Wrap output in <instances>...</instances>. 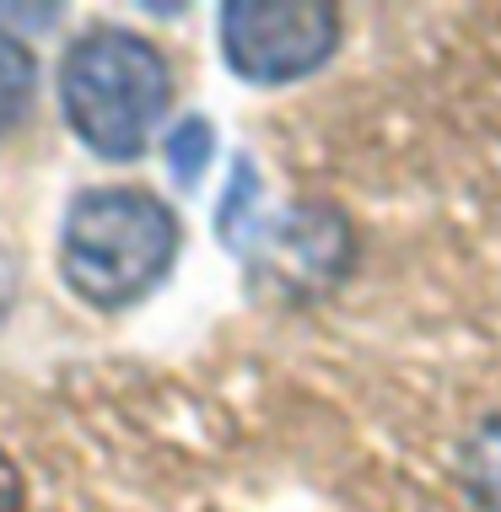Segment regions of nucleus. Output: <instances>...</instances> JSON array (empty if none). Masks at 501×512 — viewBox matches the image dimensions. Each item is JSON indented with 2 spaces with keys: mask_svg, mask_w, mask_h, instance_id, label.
Returning <instances> with one entry per match:
<instances>
[{
  "mask_svg": "<svg viewBox=\"0 0 501 512\" xmlns=\"http://www.w3.org/2000/svg\"><path fill=\"white\" fill-rule=\"evenodd\" d=\"M232 254L248 259V275L264 292L286 297V302H308L324 297L356 259L351 221L334 205H291L281 216H254L243 227V238L232 243Z\"/></svg>",
  "mask_w": 501,
  "mask_h": 512,
  "instance_id": "nucleus-3",
  "label": "nucleus"
},
{
  "mask_svg": "<svg viewBox=\"0 0 501 512\" xmlns=\"http://www.w3.org/2000/svg\"><path fill=\"white\" fill-rule=\"evenodd\" d=\"M33 92H38V60L33 49L17 44L11 33H0V135L17 130L33 108Z\"/></svg>",
  "mask_w": 501,
  "mask_h": 512,
  "instance_id": "nucleus-6",
  "label": "nucleus"
},
{
  "mask_svg": "<svg viewBox=\"0 0 501 512\" xmlns=\"http://www.w3.org/2000/svg\"><path fill=\"white\" fill-rule=\"evenodd\" d=\"M6 302H11V292H6V275H0V324H6Z\"/></svg>",
  "mask_w": 501,
  "mask_h": 512,
  "instance_id": "nucleus-10",
  "label": "nucleus"
},
{
  "mask_svg": "<svg viewBox=\"0 0 501 512\" xmlns=\"http://www.w3.org/2000/svg\"><path fill=\"white\" fill-rule=\"evenodd\" d=\"M178 216L146 189H87L60 232L65 286L103 313L141 302L178 259Z\"/></svg>",
  "mask_w": 501,
  "mask_h": 512,
  "instance_id": "nucleus-2",
  "label": "nucleus"
},
{
  "mask_svg": "<svg viewBox=\"0 0 501 512\" xmlns=\"http://www.w3.org/2000/svg\"><path fill=\"white\" fill-rule=\"evenodd\" d=\"M216 157V130L205 124L200 114L178 119L173 135H167V173H173L178 189H194L205 178V168H211Z\"/></svg>",
  "mask_w": 501,
  "mask_h": 512,
  "instance_id": "nucleus-7",
  "label": "nucleus"
},
{
  "mask_svg": "<svg viewBox=\"0 0 501 512\" xmlns=\"http://www.w3.org/2000/svg\"><path fill=\"white\" fill-rule=\"evenodd\" d=\"M60 6H0V22H54Z\"/></svg>",
  "mask_w": 501,
  "mask_h": 512,
  "instance_id": "nucleus-9",
  "label": "nucleus"
},
{
  "mask_svg": "<svg viewBox=\"0 0 501 512\" xmlns=\"http://www.w3.org/2000/svg\"><path fill=\"white\" fill-rule=\"evenodd\" d=\"M173 103V76L151 38L130 27H92L65 49L60 108L76 141L103 162H135Z\"/></svg>",
  "mask_w": 501,
  "mask_h": 512,
  "instance_id": "nucleus-1",
  "label": "nucleus"
},
{
  "mask_svg": "<svg viewBox=\"0 0 501 512\" xmlns=\"http://www.w3.org/2000/svg\"><path fill=\"white\" fill-rule=\"evenodd\" d=\"M458 480L480 512H501V415L469 437L464 459H458Z\"/></svg>",
  "mask_w": 501,
  "mask_h": 512,
  "instance_id": "nucleus-5",
  "label": "nucleus"
},
{
  "mask_svg": "<svg viewBox=\"0 0 501 512\" xmlns=\"http://www.w3.org/2000/svg\"><path fill=\"white\" fill-rule=\"evenodd\" d=\"M0 512H27V486H22V469L0 448Z\"/></svg>",
  "mask_w": 501,
  "mask_h": 512,
  "instance_id": "nucleus-8",
  "label": "nucleus"
},
{
  "mask_svg": "<svg viewBox=\"0 0 501 512\" xmlns=\"http://www.w3.org/2000/svg\"><path fill=\"white\" fill-rule=\"evenodd\" d=\"M340 44V11L324 0H232L221 6V54L254 87L302 81Z\"/></svg>",
  "mask_w": 501,
  "mask_h": 512,
  "instance_id": "nucleus-4",
  "label": "nucleus"
}]
</instances>
